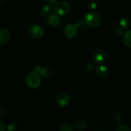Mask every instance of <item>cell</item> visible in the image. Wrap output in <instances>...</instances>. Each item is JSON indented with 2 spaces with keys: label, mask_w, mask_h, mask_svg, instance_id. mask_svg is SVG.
<instances>
[{
  "label": "cell",
  "mask_w": 131,
  "mask_h": 131,
  "mask_svg": "<svg viewBox=\"0 0 131 131\" xmlns=\"http://www.w3.org/2000/svg\"><path fill=\"white\" fill-rule=\"evenodd\" d=\"M26 84L31 89H37L40 86L41 79L40 74L36 72L29 73L26 78Z\"/></svg>",
  "instance_id": "6da1fadb"
},
{
  "label": "cell",
  "mask_w": 131,
  "mask_h": 131,
  "mask_svg": "<svg viewBox=\"0 0 131 131\" xmlns=\"http://www.w3.org/2000/svg\"><path fill=\"white\" fill-rule=\"evenodd\" d=\"M84 22L89 26L96 28L101 24V17L96 13L90 12L84 17Z\"/></svg>",
  "instance_id": "7a4b0ae2"
},
{
  "label": "cell",
  "mask_w": 131,
  "mask_h": 131,
  "mask_svg": "<svg viewBox=\"0 0 131 131\" xmlns=\"http://www.w3.org/2000/svg\"><path fill=\"white\" fill-rule=\"evenodd\" d=\"M54 10L58 15H65L70 12V5L67 1L57 2L54 5Z\"/></svg>",
  "instance_id": "3957f363"
},
{
  "label": "cell",
  "mask_w": 131,
  "mask_h": 131,
  "mask_svg": "<svg viewBox=\"0 0 131 131\" xmlns=\"http://www.w3.org/2000/svg\"><path fill=\"white\" fill-rule=\"evenodd\" d=\"M28 33L32 38H40L44 33V30L41 26L38 24H32L28 28Z\"/></svg>",
  "instance_id": "277c9868"
},
{
  "label": "cell",
  "mask_w": 131,
  "mask_h": 131,
  "mask_svg": "<svg viewBox=\"0 0 131 131\" xmlns=\"http://www.w3.org/2000/svg\"><path fill=\"white\" fill-rule=\"evenodd\" d=\"M93 59L97 63L102 64L107 60V54L104 51L101 49H98L93 52Z\"/></svg>",
  "instance_id": "5b68a950"
},
{
  "label": "cell",
  "mask_w": 131,
  "mask_h": 131,
  "mask_svg": "<svg viewBox=\"0 0 131 131\" xmlns=\"http://www.w3.org/2000/svg\"><path fill=\"white\" fill-rule=\"evenodd\" d=\"M70 101V97L66 93H60L56 96V102L60 107H66L69 104Z\"/></svg>",
  "instance_id": "8992f818"
},
{
  "label": "cell",
  "mask_w": 131,
  "mask_h": 131,
  "mask_svg": "<svg viewBox=\"0 0 131 131\" xmlns=\"http://www.w3.org/2000/svg\"><path fill=\"white\" fill-rule=\"evenodd\" d=\"M77 33H78V28L76 25L74 24H68L64 29V34L68 38H74L77 35Z\"/></svg>",
  "instance_id": "52a82bcc"
},
{
  "label": "cell",
  "mask_w": 131,
  "mask_h": 131,
  "mask_svg": "<svg viewBox=\"0 0 131 131\" xmlns=\"http://www.w3.org/2000/svg\"><path fill=\"white\" fill-rule=\"evenodd\" d=\"M11 35L7 29H0V44H6L10 41Z\"/></svg>",
  "instance_id": "ba28073f"
},
{
  "label": "cell",
  "mask_w": 131,
  "mask_h": 131,
  "mask_svg": "<svg viewBox=\"0 0 131 131\" xmlns=\"http://www.w3.org/2000/svg\"><path fill=\"white\" fill-rule=\"evenodd\" d=\"M48 24L51 26H57L60 24V22H61V19H60V17L58 16V14H52L50 17H49Z\"/></svg>",
  "instance_id": "9c48e42d"
},
{
  "label": "cell",
  "mask_w": 131,
  "mask_h": 131,
  "mask_svg": "<svg viewBox=\"0 0 131 131\" xmlns=\"http://www.w3.org/2000/svg\"><path fill=\"white\" fill-rule=\"evenodd\" d=\"M108 69L105 65H99L96 69V74L101 78H105L108 75Z\"/></svg>",
  "instance_id": "30bf717a"
},
{
  "label": "cell",
  "mask_w": 131,
  "mask_h": 131,
  "mask_svg": "<svg viewBox=\"0 0 131 131\" xmlns=\"http://www.w3.org/2000/svg\"><path fill=\"white\" fill-rule=\"evenodd\" d=\"M52 8L51 5H45L41 10V14L44 17H49L52 14Z\"/></svg>",
  "instance_id": "8fae6325"
},
{
  "label": "cell",
  "mask_w": 131,
  "mask_h": 131,
  "mask_svg": "<svg viewBox=\"0 0 131 131\" xmlns=\"http://www.w3.org/2000/svg\"><path fill=\"white\" fill-rule=\"evenodd\" d=\"M59 130L61 131H72L74 129V125L68 122H63L59 125Z\"/></svg>",
  "instance_id": "7c38bea8"
},
{
  "label": "cell",
  "mask_w": 131,
  "mask_h": 131,
  "mask_svg": "<svg viewBox=\"0 0 131 131\" xmlns=\"http://www.w3.org/2000/svg\"><path fill=\"white\" fill-rule=\"evenodd\" d=\"M87 123L85 120H80L76 123L74 125V129H77L78 130H84L86 129Z\"/></svg>",
  "instance_id": "4fadbf2b"
},
{
  "label": "cell",
  "mask_w": 131,
  "mask_h": 131,
  "mask_svg": "<svg viewBox=\"0 0 131 131\" xmlns=\"http://www.w3.org/2000/svg\"><path fill=\"white\" fill-rule=\"evenodd\" d=\"M39 74H40L42 77L45 78H49L52 76V71L51 69L48 67L42 68Z\"/></svg>",
  "instance_id": "5bb4252c"
},
{
  "label": "cell",
  "mask_w": 131,
  "mask_h": 131,
  "mask_svg": "<svg viewBox=\"0 0 131 131\" xmlns=\"http://www.w3.org/2000/svg\"><path fill=\"white\" fill-rule=\"evenodd\" d=\"M120 25L124 29H127L130 26V20L127 17H123L120 21Z\"/></svg>",
  "instance_id": "9a60e30c"
},
{
  "label": "cell",
  "mask_w": 131,
  "mask_h": 131,
  "mask_svg": "<svg viewBox=\"0 0 131 131\" xmlns=\"http://www.w3.org/2000/svg\"><path fill=\"white\" fill-rule=\"evenodd\" d=\"M124 42L125 46L131 47V30L125 33L124 35Z\"/></svg>",
  "instance_id": "2e32d148"
},
{
  "label": "cell",
  "mask_w": 131,
  "mask_h": 131,
  "mask_svg": "<svg viewBox=\"0 0 131 131\" xmlns=\"http://www.w3.org/2000/svg\"><path fill=\"white\" fill-rule=\"evenodd\" d=\"M114 33H115V35L118 36V37H122L125 34V29L120 26V28H115L114 30Z\"/></svg>",
  "instance_id": "e0dca14e"
},
{
  "label": "cell",
  "mask_w": 131,
  "mask_h": 131,
  "mask_svg": "<svg viewBox=\"0 0 131 131\" xmlns=\"http://www.w3.org/2000/svg\"><path fill=\"white\" fill-rule=\"evenodd\" d=\"M116 131H130V129L126 125H121L115 129Z\"/></svg>",
  "instance_id": "ac0fdd59"
},
{
  "label": "cell",
  "mask_w": 131,
  "mask_h": 131,
  "mask_svg": "<svg viewBox=\"0 0 131 131\" xmlns=\"http://www.w3.org/2000/svg\"><path fill=\"white\" fill-rule=\"evenodd\" d=\"M114 121L116 124H120L123 122V117L120 114H116L114 116Z\"/></svg>",
  "instance_id": "d6986e66"
},
{
  "label": "cell",
  "mask_w": 131,
  "mask_h": 131,
  "mask_svg": "<svg viewBox=\"0 0 131 131\" xmlns=\"http://www.w3.org/2000/svg\"><path fill=\"white\" fill-rule=\"evenodd\" d=\"M17 128H18L17 125L16 124H14V123L10 124V125H8V127H7V129L10 131L15 130L17 129Z\"/></svg>",
  "instance_id": "ffe728a7"
},
{
  "label": "cell",
  "mask_w": 131,
  "mask_h": 131,
  "mask_svg": "<svg viewBox=\"0 0 131 131\" xmlns=\"http://www.w3.org/2000/svg\"><path fill=\"white\" fill-rule=\"evenodd\" d=\"M95 69V65L93 63H89L86 65V70L88 72H92Z\"/></svg>",
  "instance_id": "44dd1931"
},
{
  "label": "cell",
  "mask_w": 131,
  "mask_h": 131,
  "mask_svg": "<svg viewBox=\"0 0 131 131\" xmlns=\"http://www.w3.org/2000/svg\"><path fill=\"white\" fill-rule=\"evenodd\" d=\"M6 115V111L3 109H0V119L5 117Z\"/></svg>",
  "instance_id": "7402d4cb"
},
{
  "label": "cell",
  "mask_w": 131,
  "mask_h": 131,
  "mask_svg": "<svg viewBox=\"0 0 131 131\" xmlns=\"http://www.w3.org/2000/svg\"><path fill=\"white\" fill-rule=\"evenodd\" d=\"M46 2L48 5H53L57 3V0H46Z\"/></svg>",
  "instance_id": "603a6c76"
},
{
  "label": "cell",
  "mask_w": 131,
  "mask_h": 131,
  "mask_svg": "<svg viewBox=\"0 0 131 131\" xmlns=\"http://www.w3.org/2000/svg\"><path fill=\"white\" fill-rule=\"evenodd\" d=\"M5 130V125L2 122H0V131H4Z\"/></svg>",
  "instance_id": "cb8c5ba5"
},
{
  "label": "cell",
  "mask_w": 131,
  "mask_h": 131,
  "mask_svg": "<svg viewBox=\"0 0 131 131\" xmlns=\"http://www.w3.org/2000/svg\"><path fill=\"white\" fill-rule=\"evenodd\" d=\"M97 6V5L95 3H90V8L92 9H95Z\"/></svg>",
  "instance_id": "d4e9b609"
},
{
  "label": "cell",
  "mask_w": 131,
  "mask_h": 131,
  "mask_svg": "<svg viewBox=\"0 0 131 131\" xmlns=\"http://www.w3.org/2000/svg\"><path fill=\"white\" fill-rule=\"evenodd\" d=\"M3 1V0H0V3H1V2H2Z\"/></svg>",
  "instance_id": "484cf974"
}]
</instances>
